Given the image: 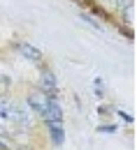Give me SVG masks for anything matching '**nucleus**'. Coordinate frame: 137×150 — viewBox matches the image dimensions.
I'll return each mask as SVG.
<instances>
[{
  "mask_svg": "<svg viewBox=\"0 0 137 150\" xmlns=\"http://www.w3.org/2000/svg\"><path fill=\"white\" fill-rule=\"evenodd\" d=\"M47 102H49V95L42 93L39 88H33V90H28V97H26V106L30 109V111L35 113V115H44L47 111Z\"/></svg>",
  "mask_w": 137,
  "mask_h": 150,
  "instance_id": "f257e3e1",
  "label": "nucleus"
},
{
  "mask_svg": "<svg viewBox=\"0 0 137 150\" xmlns=\"http://www.w3.org/2000/svg\"><path fill=\"white\" fill-rule=\"evenodd\" d=\"M44 122H63V106H60L58 97H49L47 102V111L42 115Z\"/></svg>",
  "mask_w": 137,
  "mask_h": 150,
  "instance_id": "f03ea898",
  "label": "nucleus"
},
{
  "mask_svg": "<svg viewBox=\"0 0 137 150\" xmlns=\"http://www.w3.org/2000/svg\"><path fill=\"white\" fill-rule=\"evenodd\" d=\"M42 93H47L49 97H56L58 95V83H56V76L51 69H44L42 72V79H39V86H37Z\"/></svg>",
  "mask_w": 137,
  "mask_h": 150,
  "instance_id": "7ed1b4c3",
  "label": "nucleus"
},
{
  "mask_svg": "<svg viewBox=\"0 0 137 150\" xmlns=\"http://www.w3.org/2000/svg\"><path fill=\"white\" fill-rule=\"evenodd\" d=\"M47 125V129H49V136H51V143L58 148L63 146V141H65V129H63V122H44Z\"/></svg>",
  "mask_w": 137,
  "mask_h": 150,
  "instance_id": "20e7f679",
  "label": "nucleus"
},
{
  "mask_svg": "<svg viewBox=\"0 0 137 150\" xmlns=\"http://www.w3.org/2000/svg\"><path fill=\"white\" fill-rule=\"evenodd\" d=\"M16 49H19V53H21L23 58H26V60H30V62H35V65H42L44 56L39 53L35 46H30V44H19Z\"/></svg>",
  "mask_w": 137,
  "mask_h": 150,
  "instance_id": "39448f33",
  "label": "nucleus"
},
{
  "mask_svg": "<svg viewBox=\"0 0 137 150\" xmlns=\"http://www.w3.org/2000/svg\"><path fill=\"white\" fill-rule=\"evenodd\" d=\"M102 7H109V9H123L130 0H98Z\"/></svg>",
  "mask_w": 137,
  "mask_h": 150,
  "instance_id": "423d86ee",
  "label": "nucleus"
},
{
  "mask_svg": "<svg viewBox=\"0 0 137 150\" xmlns=\"http://www.w3.org/2000/svg\"><path fill=\"white\" fill-rule=\"evenodd\" d=\"M100 132H107V134H114V132H116V127H114V125H102V127H100Z\"/></svg>",
  "mask_w": 137,
  "mask_h": 150,
  "instance_id": "0eeeda50",
  "label": "nucleus"
},
{
  "mask_svg": "<svg viewBox=\"0 0 137 150\" xmlns=\"http://www.w3.org/2000/svg\"><path fill=\"white\" fill-rule=\"evenodd\" d=\"M0 150H9V146H7V143H5L2 139H0Z\"/></svg>",
  "mask_w": 137,
  "mask_h": 150,
  "instance_id": "6e6552de",
  "label": "nucleus"
}]
</instances>
